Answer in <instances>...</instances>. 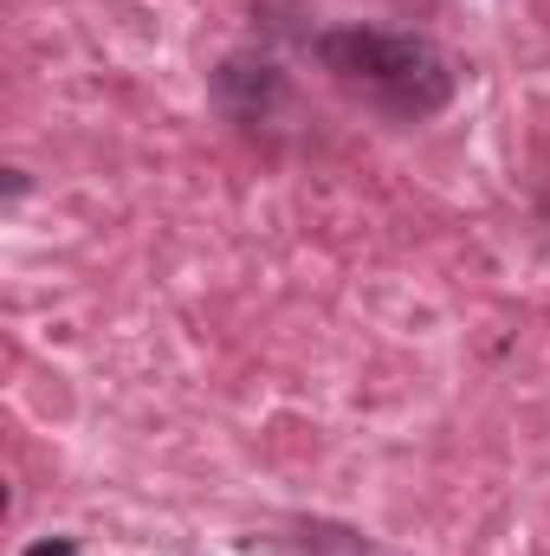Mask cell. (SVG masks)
<instances>
[{
	"label": "cell",
	"mask_w": 550,
	"mask_h": 556,
	"mask_svg": "<svg viewBox=\"0 0 550 556\" xmlns=\"http://www.w3.org/2000/svg\"><path fill=\"white\" fill-rule=\"evenodd\" d=\"M26 556H78V544H72V538H39Z\"/></svg>",
	"instance_id": "cell-3"
},
{
	"label": "cell",
	"mask_w": 550,
	"mask_h": 556,
	"mask_svg": "<svg viewBox=\"0 0 550 556\" xmlns=\"http://www.w3.org/2000/svg\"><path fill=\"white\" fill-rule=\"evenodd\" d=\"M311 52H317V65H324L343 91L370 98V104L389 111V117L421 124V117H434V111L453 104V65H447V52H440L434 39H421V33L330 26V33L311 39Z\"/></svg>",
	"instance_id": "cell-1"
},
{
	"label": "cell",
	"mask_w": 550,
	"mask_h": 556,
	"mask_svg": "<svg viewBox=\"0 0 550 556\" xmlns=\"http://www.w3.org/2000/svg\"><path fill=\"white\" fill-rule=\"evenodd\" d=\"M214 98L227 104V117L266 124L273 104H285V78H278V65H266V59H227L214 72Z\"/></svg>",
	"instance_id": "cell-2"
}]
</instances>
